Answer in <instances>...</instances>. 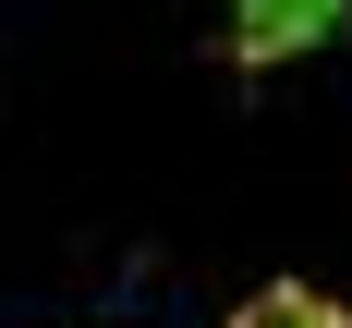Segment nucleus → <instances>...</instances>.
Returning <instances> with one entry per match:
<instances>
[{"label":"nucleus","mask_w":352,"mask_h":328,"mask_svg":"<svg viewBox=\"0 0 352 328\" xmlns=\"http://www.w3.org/2000/svg\"><path fill=\"white\" fill-rule=\"evenodd\" d=\"M340 25H352V0H231V61L280 73V61H304V49H328Z\"/></svg>","instance_id":"obj_1"},{"label":"nucleus","mask_w":352,"mask_h":328,"mask_svg":"<svg viewBox=\"0 0 352 328\" xmlns=\"http://www.w3.org/2000/svg\"><path fill=\"white\" fill-rule=\"evenodd\" d=\"M231 328H352V304H328V292H304V280H280V292H255Z\"/></svg>","instance_id":"obj_2"}]
</instances>
